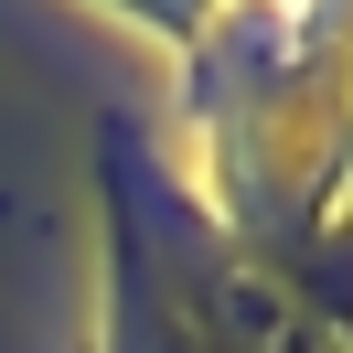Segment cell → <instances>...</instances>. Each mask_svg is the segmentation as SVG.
<instances>
[{
    "label": "cell",
    "instance_id": "cell-1",
    "mask_svg": "<svg viewBox=\"0 0 353 353\" xmlns=\"http://www.w3.org/2000/svg\"><path fill=\"white\" fill-rule=\"evenodd\" d=\"M193 118L257 257H300L353 193V0H246L193 54Z\"/></svg>",
    "mask_w": 353,
    "mask_h": 353
},
{
    "label": "cell",
    "instance_id": "cell-2",
    "mask_svg": "<svg viewBox=\"0 0 353 353\" xmlns=\"http://www.w3.org/2000/svg\"><path fill=\"white\" fill-rule=\"evenodd\" d=\"M118 11H139L150 32H172L182 54H203V43H214V32H225V22L246 11V0H118Z\"/></svg>",
    "mask_w": 353,
    "mask_h": 353
}]
</instances>
